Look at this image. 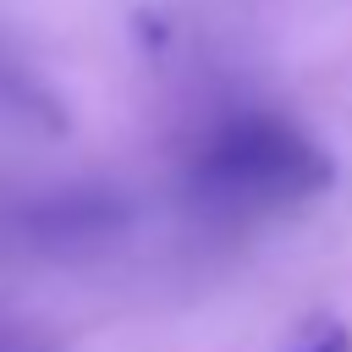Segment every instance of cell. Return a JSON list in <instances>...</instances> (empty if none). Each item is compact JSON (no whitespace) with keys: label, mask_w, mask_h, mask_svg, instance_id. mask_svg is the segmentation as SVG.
<instances>
[{"label":"cell","mask_w":352,"mask_h":352,"mask_svg":"<svg viewBox=\"0 0 352 352\" xmlns=\"http://www.w3.org/2000/svg\"><path fill=\"white\" fill-rule=\"evenodd\" d=\"M292 352H352V330H346V319L319 314L292 336Z\"/></svg>","instance_id":"obj_2"},{"label":"cell","mask_w":352,"mask_h":352,"mask_svg":"<svg viewBox=\"0 0 352 352\" xmlns=\"http://www.w3.org/2000/svg\"><path fill=\"white\" fill-rule=\"evenodd\" d=\"M0 352H38L33 336H16V330H0Z\"/></svg>","instance_id":"obj_3"},{"label":"cell","mask_w":352,"mask_h":352,"mask_svg":"<svg viewBox=\"0 0 352 352\" xmlns=\"http://www.w3.org/2000/svg\"><path fill=\"white\" fill-rule=\"evenodd\" d=\"M336 182L330 154L275 110L214 121L187 160V198L220 220H258L319 198Z\"/></svg>","instance_id":"obj_1"}]
</instances>
